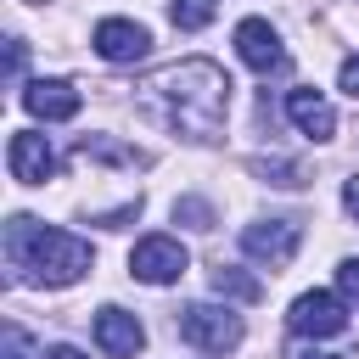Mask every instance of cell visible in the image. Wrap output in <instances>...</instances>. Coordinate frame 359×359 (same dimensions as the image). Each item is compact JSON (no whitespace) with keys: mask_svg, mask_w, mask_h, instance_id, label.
I'll use <instances>...</instances> for the list:
<instances>
[{"mask_svg":"<svg viewBox=\"0 0 359 359\" xmlns=\"http://www.w3.org/2000/svg\"><path fill=\"white\" fill-rule=\"evenodd\" d=\"M146 107L185 140H219L224 112H230V79L219 62L191 56V62H174L146 79Z\"/></svg>","mask_w":359,"mask_h":359,"instance_id":"cell-1","label":"cell"},{"mask_svg":"<svg viewBox=\"0 0 359 359\" xmlns=\"http://www.w3.org/2000/svg\"><path fill=\"white\" fill-rule=\"evenodd\" d=\"M90 241L73 236V230H50L28 213H11L6 224V264L17 269V280H34V286H73L90 275Z\"/></svg>","mask_w":359,"mask_h":359,"instance_id":"cell-2","label":"cell"},{"mask_svg":"<svg viewBox=\"0 0 359 359\" xmlns=\"http://www.w3.org/2000/svg\"><path fill=\"white\" fill-rule=\"evenodd\" d=\"M180 337L196 353H236L241 348V314H230L219 303H191V309H180Z\"/></svg>","mask_w":359,"mask_h":359,"instance_id":"cell-3","label":"cell"},{"mask_svg":"<svg viewBox=\"0 0 359 359\" xmlns=\"http://www.w3.org/2000/svg\"><path fill=\"white\" fill-rule=\"evenodd\" d=\"M297 241H303V224L297 219H264V224H247L241 230V252L264 269H286L297 258Z\"/></svg>","mask_w":359,"mask_h":359,"instance_id":"cell-4","label":"cell"},{"mask_svg":"<svg viewBox=\"0 0 359 359\" xmlns=\"http://www.w3.org/2000/svg\"><path fill=\"white\" fill-rule=\"evenodd\" d=\"M185 247L174 241V236H146V241H135V252H129V275L135 280H146V286H174L180 275H185Z\"/></svg>","mask_w":359,"mask_h":359,"instance_id":"cell-5","label":"cell"},{"mask_svg":"<svg viewBox=\"0 0 359 359\" xmlns=\"http://www.w3.org/2000/svg\"><path fill=\"white\" fill-rule=\"evenodd\" d=\"M236 56H241L252 73H286V45H280V34H275L264 17L236 22Z\"/></svg>","mask_w":359,"mask_h":359,"instance_id":"cell-6","label":"cell"},{"mask_svg":"<svg viewBox=\"0 0 359 359\" xmlns=\"http://www.w3.org/2000/svg\"><path fill=\"white\" fill-rule=\"evenodd\" d=\"M95 348H101L107 359H135V353L146 348V325H140L129 309L107 303V309H95Z\"/></svg>","mask_w":359,"mask_h":359,"instance_id":"cell-7","label":"cell"},{"mask_svg":"<svg viewBox=\"0 0 359 359\" xmlns=\"http://www.w3.org/2000/svg\"><path fill=\"white\" fill-rule=\"evenodd\" d=\"M6 163H11V180H22V185H45V180L56 174V151H50V140L34 135V129H17V135L6 140Z\"/></svg>","mask_w":359,"mask_h":359,"instance_id":"cell-8","label":"cell"},{"mask_svg":"<svg viewBox=\"0 0 359 359\" xmlns=\"http://www.w3.org/2000/svg\"><path fill=\"white\" fill-rule=\"evenodd\" d=\"M286 320H292L297 337H337V331L348 325V309H342L337 292H303V297L292 303Z\"/></svg>","mask_w":359,"mask_h":359,"instance_id":"cell-9","label":"cell"},{"mask_svg":"<svg viewBox=\"0 0 359 359\" xmlns=\"http://www.w3.org/2000/svg\"><path fill=\"white\" fill-rule=\"evenodd\" d=\"M95 50H101V62H140L151 50V34H146V22L107 17V22H95Z\"/></svg>","mask_w":359,"mask_h":359,"instance_id":"cell-10","label":"cell"},{"mask_svg":"<svg viewBox=\"0 0 359 359\" xmlns=\"http://www.w3.org/2000/svg\"><path fill=\"white\" fill-rule=\"evenodd\" d=\"M22 107H28L34 118H45V123H67V118L79 112V90H73L67 79H34V84L22 90Z\"/></svg>","mask_w":359,"mask_h":359,"instance_id":"cell-11","label":"cell"},{"mask_svg":"<svg viewBox=\"0 0 359 359\" xmlns=\"http://www.w3.org/2000/svg\"><path fill=\"white\" fill-rule=\"evenodd\" d=\"M286 118L309 135V140H331L337 135V112L320 90H286Z\"/></svg>","mask_w":359,"mask_h":359,"instance_id":"cell-12","label":"cell"},{"mask_svg":"<svg viewBox=\"0 0 359 359\" xmlns=\"http://www.w3.org/2000/svg\"><path fill=\"white\" fill-rule=\"evenodd\" d=\"M213 292H219V297H236V303H258V297H264V286H258L252 275H241V269H224V264L213 269Z\"/></svg>","mask_w":359,"mask_h":359,"instance_id":"cell-13","label":"cell"},{"mask_svg":"<svg viewBox=\"0 0 359 359\" xmlns=\"http://www.w3.org/2000/svg\"><path fill=\"white\" fill-rule=\"evenodd\" d=\"M79 157H107V163H129V168H146V151H135V146H112V140H101V135L79 140Z\"/></svg>","mask_w":359,"mask_h":359,"instance_id":"cell-14","label":"cell"},{"mask_svg":"<svg viewBox=\"0 0 359 359\" xmlns=\"http://www.w3.org/2000/svg\"><path fill=\"white\" fill-rule=\"evenodd\" d=\"M213 0H168V17H174V28H185V34H196V28H208L213 22Z\"/></svg>","mask_w":359,"mask_h":359,"instance_id":"cell-15","label":"cell"},{"mask_svg":"<svg viewBox=\"0 0 359 359\" xmlns=\"http://www.w3.org/2000/svg\"><path fill=\"white\" fill-rule=\"evenodd\" d=\"M252 168H258V174H269V185H286V191H297V185H303V168H297V163H269V157H258Z\"/></svg>","mask_w":359,"mask_h":359,"instance_id":"cell-16","label":"cell"},{"mask_svg":"<svg viewBox=\"0 0 359 359\" xmlns=\"http://www.w3.org/2000/svg\"><path fill=\"white\" fill-rule=\"evenodd\" d=\"M174 219H185L191 230H213V208L196 202V196H180V202H174Z\"/></svg>","mask_w":359,"mask_h":359,"instance_id":"cell-17","label":"cell"},{"mask_svg":"<svg viewBox=\"0 0 359 359\" xmlns=\"http://www.w3.org/2000/svg\"><path fill=\"white\" fill-rule=\"evenodd\" d=\"M337 297L359 309V258H342L337 264Z\"/></svg>","mask_w":359,"mask_h":359,"instance_id":"cell-18","label":"cell"},{"mask_svg":"<svg viewBox=\"0 0 359 359\" xmlns=\"http://www.w3.org/2000/svg\"><path fill=\"white\" fill-rule=\"evenodd\" d=\"M337 84H342V90H348V95L359 101V56H348V62H342V73H337Z\"/></svg>","mask_w":359,"mask_h":359,"instance_id":"cell-19","label":"cell"},{"mask_svg":"<svg viewBox=\"0 0 359 359\" xmlns=\"http://www.w3.org/2000/svg\"><path fill=\"white\" fill-rule=\"evenodd\" d=\"M22 50H28V45H22V39H11V50H6V73H11V79L22 73Z\"/></svg>","mask_w":359,"mask_h":359,"instance_id":"cell-20","label":"cell"},{"mask_svg":"<svg viewBox=\"0 0 359 359\" xmlns=\"http://www.w3.org/2000/svg\"><path fill=\"white\" fill-rule=\"evenodd\" d=\"M286 359H337V353H320V348H309V342H292Z\"/></svg>","mask_w":359,"mask_h":359,"instance_id":"cell-21","label":"cell"},{"mask_svg":"<svg viewBox=\"0 0 359 359\" xmlns=\"http://www.w3.org/2000/svg\"><path fill=\"white\" fill-rule=\"evenodd\" d=\"M342 202H348V213L359 219V174H353V180H342Z\"/></svg>","mask_w":359,"mask_h":359,"instance_id":"cell-22","label":"cell"},{"mask_svg":"<svg viewBox=\"0 0 359 359\" xmlns=\"http://www.w3.org/2000/svg\"><path fill=\"white\" fill-rule=\"evenodd\" d=\"M6 359H22V337H17V331L6 337Z\"/></svg>","mask_w":359,"mask_h":359,"instance_id":"cell-23","label":"cell"},{"mask_svg":"<svg viewBox=\"0 0 359 359\" xmlns=\"http://www.w3.org/2000/svg\"><path fill=\"white\" fill-rule=\"evenodd\" d=\"M45 359H84V353H79V348H50Z\"/></svg>","mask_w":359,"mask_h":359,"instance_id":"cell-24","label":"cell"}]
</instances>
